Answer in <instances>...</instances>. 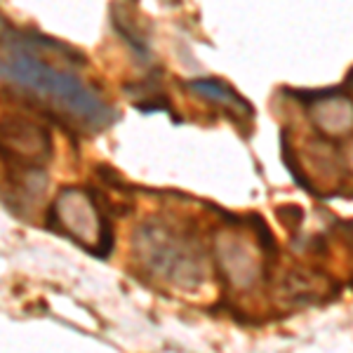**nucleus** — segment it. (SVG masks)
<instances>
[{
    "instance_id": "obj_2",
    "label": "nucleus",
    "mask_w": 353,
    "mask_h": 353,
    "mask_svg": "<svg viewBox=\"0 0 353 353\" xmlns=\"http://www.w3.org/2000/svg\"><path fill=\"white\" fill-rule=\"evenodd\" d=\"M52 158V137L45 128L21 121H0V161L12 168V172H38Z\"/></svg>"
},
{
    "instance_id": "obj_1",
    "label": "nucleus",
    "mask_w": 353,
    "mask_h": 353,
    "mask_svg": "<svg viewBox=\"0 0 353 353\" xmlns=\"http://www.w3.org/2000/svg\"><path fill=\"white\" fill-rule=\"evenodd\" d=\"M3 33L5 57L0 59V81L14 83L28 90L38 101H48L45 116L57 121V109H64L68 116L78 118L88 132L106 130L116 121V111L85 88L78 76L61 68H54L38 59L31 33L0 31Z\"/></svg>"
},
{
    "instance_id": "obj_4",
    "label": "nucleus",
    "mask_w": 353,
    "mask_h": 353,
    "mask_svg": "<svg viewBox=\"0 0 353 353\" xmlns=\"http://www.w3.org/2000/svg\"><path fill=\"white\" fill-rule=\"evenodd\" d=\"M281 144H283V161H285V168H288V172L292 174L294 184H297L299 189H304L306 193H311V196L321 198V193H318L316 186L311 184L309 176H306L304 172H301V168H299V158H297V153H294L292 144H290V139H288V130H283V132H281Z\"/></svg>"
},
{
    "instance_id": "obj_3",
    "label": "nucleus",
    "mask_w": 353,
    "mask_h": 353,
    "mask_svg": "<svg viewBox=\"0 0 353 353\" xmlns=\"http://www.w3.org/2000/svg\"><path fill=\"white\" fill-rule=\"evenodd\" d=\"M186 88L191 90L193 94L203 97L208 101H214V104H224L226 109L233 113V118L243 116V118H252V104H250L245 97H241L233 90V85L219 81V78H196V81H189Z\"/></svg>"
}]
</instances>
